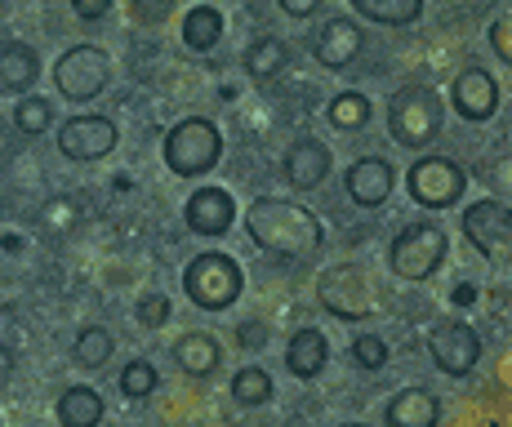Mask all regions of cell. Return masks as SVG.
<instances>
[{"instance_id":"cell-1","label":"cell","mask_w":512,"mask_h":427,"mask_svg":"<svg viewBox=\"0 0 512 427\" xmlns=\"http://www.w3.org/2000/svg\"><path fill=\"white\" fill-rule=\"evenodd\" d=\"M245 232L259 250L285 254V258H308L321 250V218L299 201H285V196H259V201L245 210Z\"/></svg>"},{"instance_id":"cell-2","label":"cell","mask_w":512,"mask_h":427,"mask_svg":"<svg viewBox=\"0 0 512 427\" xmlns=\"http://www.w3.org/2000/svg\"><path fill=\"white\" fill-rule=\"evenodd\" d=\"M441 121H446V107L428 85H401L388 98V129L406 152H428L441 138Z\"/></svg>"},{"instance_id":"cell-3","label":"cell","mask_w":512,"mask_h":427,"mask_svg":"<svg viewBox=\"0 0 512 427\" xmlns=\"http://www.w3.org/2000/svg\"><path fill=\"white\" fill-rule=\"evenodd\" d=\"M183 290L201 312H228V307L241 299L245 290V276H241V263L219 250L210 254H196L192 263L183 267Z\"/></svg>"},{"instance_id":"cell-4","label":"cell","mask_w":512,"mask_h":427,"mask_svg":"<svg viewBox=\"0 0 512 427\" xmlns=\"http://www.w3.org/2000/svg\"><path fill=\"white\" fill-rule=\"evenodd\" d=\"M223 156V134L205 116H187L165 134V165L179 178H201L219 165Z\"/></svg>"},{"instance_id":"cell-5","label":"cell","mask_w":512,"mask_h":427,"mask_svg":"<svg viewBox=\"0 0 512 427\" xmlns=\"http://www.w3.org/2000/svg\"><path fill=\"white\" fill-rule=\"evenodd\" d=\"M450 254V236L441 223H410L397 232V241H392L388 250V267L401 276V281H428V276H437V267L446 263Z\"/></svg>"},{"instance_id":"cell-6","label":"cell","mask_w":512,"mask_h":427,"mask_svg":"<svg viewBox=\"0 0 512 427\" xmlns=\"http://www.w3.org/2000/svg\"><path fill=\"white\" fill-rule=\"evenodd\" d=\"M54 85L67 103H94L112 85V58L98 45H72L54 63Z\"/></svg>"},{"instance_id":"cell-7","label":"cell","mask_w":512,"mask_h":427,"mask_svg":"<svg viewBox=\"0 0 512 427\" xmlns=\"http://www.w3.org/2000/svg\"><path fill=\"white\" fill-rule=\"evenodd\" d=\"M317 299L330 316H339V321H366L374 312V281L366 276V267L339 263V267H330V272H321Z\"/></svg>"},{"instance_id":"cell-8","label":"cell","mask_w":512,"mask_h":427,"mask_svg":"<svg viewBox=\"0 0 512 427\" xmlns=\"http://www.w3.org/2000/svg\"><path fill=\"white\" fill-rule=\"evenodd\" d=\"M406 187L423 210H446V205H459V196H464V187H468V174L459 170L455 161H446V156H419L406 174Z\"/></svg>"},{"instance_id":"cell-9","label":"cell","mask_w":512,"mask_h":427,"mask_svg":"<svg viewBox=\"0 0 512 427\" xmlns=\"http://www.w3.org/2000/svg\"><path fill=\"white\" fill-rule=\"evenodd\" d=\"M428 352L446 379H468L481 361V334L468 321H441L428 334Z\"/></svg>"},{"instance_id":"cell-10","label":"cell","mask_w":512,"mask_h":427,"mask_svg":"<svg viewBox=\"0 0 512 427\" xmlns=\"http://www.w3.org/2000/svg\"><path fill=\"white\" fill-rule=\"evenodd\" d=\"M116 143H121V134H116V125L107 116H72L58 129V152L67 161H85V165L103 161V156L116 152Z\"/></svg>"},{"instance_id":"cell-11","label":"cell","mask_w":512,"mask_h":427,"mask_svg":"<svg viewBox=\"0 0 512 427\" xmlns=\"http://www.w3.org/2000/svg\"><path fill=\"white\" fill-rule=\"evenodd\" d=\"M464 236L472 241V250H481L486 258H504L508 254V236H512V218L504 201H477L464 210Z\"/></svg>"},{"instance_id":"cell-12","label":"cell","mask_w":512,"mask_h":427,"mask_svg":"<svg viewBox=\"0 0 512 427\" xmlns=\"http://www.w3.org/2000/svg\"><path fill=\"white\" fill-rule=\"evenodd\" d=\"M343 183H348V196L361 205V210H379V205L392 196V187H397V170H392L383 156H361V161L348 165Z\"/></svg>"},{"instance_id":"cell-13","label":"cell","mask_w":512,"mask_h":427,"mask_svg":"<svg viewBox=\"0 0 512 427\" xmlns=\"http://www.w3.org/2000/svg\"><path fill=\"white\" fill-rule=\"evenodd\" d=\"M450 107H455L464 121H490V116L499 112V85L490 72H481V67H468V72L455 76V85H450Z\"/></svg>"},{"instance_id":"cell-14","label":"cell","mask_w":512,"mask_h":427,"mask_svg":"<svg viewBox=\"0 0 512 427\" xmlns=\"http://www.w3.org/2000/svg\"><path fill=\"white\" fill-rule=\"evenodd\" d=\"M330 147L321 143V138H294V147L285 152L281 170H285V183L299 187V192H312V187H321L330 178Z\"/></svg>"},{"instance_id":"cell-15","label":"cell","mask_w":512,"mask_h":427,"mask_svg":"<svg viewBox=\"0 0 512 427\" xmlns=\"http://www.w3.org/2000/svg\"><path fill=\"white\" fill-rule=\"evenodd\" d=\"M361 49H366V36H361V27L352 23V18H330V23H321V32L312 36V54H317L321 67H348L361 58Z\"/></svg>"},{"instance_id":"cell-16","label":"cell","mask_w":512,"mask_h":427,"mask_svg":"<svg viewBox=\"0 0 512 427\" xmlns=\"http://www.w3.org/2000/svg\"><path fill=\"white\" fill-rule=\"evenodd\" d=\"M187 227H192L196 236H223V232H232V218H236V201L223 187H196L192 192V201H187Z\"/></svg>"},{"instance_id":"cell-17","label":"cell","mask_w":512,"mask_h":427,"mask_svg":"<svg viewBox=\"0 0 512 427\" xmlns=\"http://www.w3.org/2000/svg\"><path fill=\"white\" fill-rule=\"evenodd\" d=\"M326 361H330V343H326V334L317 330V325H303V330H294L290 334V347H285V370L294 374V379H317L321 370H326Z\"/></svg>"},{"instance_id":"cell-18","label":"cell","mask_w":512,"mask_h":427,"mask_svg":"<svg viewBox=\"0 0 512 427\" xmlns=\"http://www.w3.org/2000/svg\"><path fill=\"white\" fill-rule=\"evenodd\" d=\"M41 81V58L23 41H0V94H27Z\"/></svg>"},{"instance_id":"cell-19","label":"cell","mask_w":512,"mask_h":427,"mask_svg":"<svg viewBox=\"0 0 512 427\" xmlns=\"http://www.w3.org/2000/svg\"><path fill=\"white\" fill-rule=\"evenodd\" d=\"M388 427H437L441 423V401L428 387H406L388 401Z\"/></svg>"},{"instance_id":"cell-20","label":"cell","mask_w":512,"mask_h":427,"mask_svg":"<svg viewBox=\"0 0 512 427\" xmlns=\"http://www.w3.org/2000/svg\"><path fill=\"white\" fill-rule=\"evenodd\" d=\"M174 361H179V370L192 374V379H210V374L219 370V361H223V347H219L214 334L192 330V334H183V339L174 343Z\"/></svg>"},{"instance_id":"cell-21","label":"cell","mask_w":512,"mask_h":427,"mask_svg":"<svg viewBox=\"0 0 512 427\" xmlns=\"http://www.w3.org/2000/svg\"><path fill=\"white\" fill-rule=\"evenodd\" d=\"M58 423L63 427H98L103 423V396L94 392V387H67L63 396H58Z\"/></svg>"},{"instance_id":"cell-22","label":"cell","mask_w":512,"mask_h":427,"mask_svg":"<svg viewBox=\"0 0 512 427\" xmlns=\"http://www.w3.org/2000/svg\"><path fill=\"white\" fill-rule=\"evenodd\" d=\"M285 67H290V45L281 36H259V41L245 49V72L254 81H277Z\"/></svg>"},{"instance_id":"cell-23","label":"cell","mask_w":512,"mask_h":427,"mask_svg":"<svg viewBox=\"0 0 512 427\" xmlns=\"http://www.w3.org/2000/svg\"><path fill=\"white\" fill-rule=\"evenodd\" d=\"M223 36V14L214 5H196L192 14L183 18V45L192 49V54H210L214 45H219Z\"/></svg>"},{"instance_id":"cell-24","label":"cell","mask_w":512,"mask_h":427,"mask_svg":"<svg viewBox=\"0 0 512 427\" xmlns=\"http://www.w3.org/2000/svg\"><path fill=\"white\" fill-rule=\"evenodd\" d=\"M366 23H379V27H406L423 14V0H352Z\"/></svg>"},{"instance_id":"cell-25","label":"cell","mask_w":512,"mask_h":427,"mask_svg":"<svg viewBox=\"0 0 512 427\" xmlns=\"http://www.w3.org/2000/svg\"><path fill=\"white\" fill-rule=\"evenodd\" d=\"M326 116H330V125L339 129V134H352V129H366V125H370L374 107H370L366 94H357V89H343V94L330 98Z\"/></svg>"},{"instance_id":"cell-26","label":"cell","mask_w":512,"mask_h":427,"mask_svg":"<svg viewBox=\"0 0 512 427\" xmlns=\"http://www.w3.org/2000/svg\"><path fill=\"white\" fill-rule=\"evenodd\" d=\"M112 334L103 330V325H85L81 334H76V347H72V361L81 365V370H103L107 356H112Z\"/></svg>"},{"instance_id":"cell-27","label":"cell","mask_w":512,"mask_h":427,"mask_svg":"<svg viewBox=\"0 0 512 427\" xmlns=\"http://www.w3.org/2000/svg\"><path fill=\"white\" fill-rule=\"evenodd\" d=\"M272 392H277V387H272V379H268V370H259V365H245V370H236V379H232V396L241 405H268L272 401Z\"/></svg>"},{"instance_id":"cell-28","label":"cell","mask_w":512,"mask_h":427,"mask_svg":"<svg viewBox=\"0 0 512 427\" xmlns=\"http://www.w3.org/2000/svg\"><path fill=\"white\" fill-rule=\"evenodd\" d=\"M14 125H18V134H45L49 125H54V103L49 98H36V94H23L18 98V107H14Z\"/></svg>"},{"instance_id":"cell-29","label":"cell","mask_w":512,"mask_h":427,"mask_svg":"<svg viewBox=\"0 0 512 427\" xmlns=\"http://www.w3.org/2000/svg\"><path fill=\"white\" fill-rule=\"evenodd\" d=\"M156 365L152 361H130L121 370V392L130 396V401H143V396H152L156 392Z\"/></svg>"},{"instance_id":"cell-30","label":"cell","mask_w":512,"mask_h":427,"mask_svg":"<svg viewBox=\"0 0 512 427\" xmlns=\"http://www.w3.org/2000/svg\"><path fill=\"white\" fill-rule=\"evenodd\" d=\"M348 352L361 370H383V365H388V343H383L379 334H357Z\"/></svg>"},{"instance_id":"cell-31","label":"cell","mask_w":512,"mask_h":427,"mask_svg":"<svg viewBox=\"0 0 512 427\" xmlns=\"http://www.w3.org/2000/svg\"><path fill=\"white\" fill-rule=\"evenodd\" d=\"M134 316H139V325H147V330H161L165 321H170V299L165 294H143L139 307H134Z\"/></svg>"},{"instance_id":"cell-32","label":"cell","mask_w":512,"mask_h":427,"mask_svg":"<svg viewBox=\"0 0 512 427\" xmlns=\"http://www.w3.org/2000/svg\"><path fill=\"white\" fill-rule=\"evenodd\" d=\"M170 5H174V0H130L134 18H139V23H147V27L161 23V18L170 14Z\"/></svg>"},{"instance_id":"cell-33","label":"cell","mask_w":512,"mask_h":427,"mask_svg":"<svg viewBox=\"0 0 512 427\" xmlns=\"http://www.w3.org/2000/svg\"><path fill=\"white\" fill-rule=\"evenodd\" d=\"M112 5H116V0H72V9L85 18V23H98V18H107V14H112Z\"/></svg>"},{"instance_id":"cell-34","label":"cell","mask_w":512,"mask_h":427,"mask_svg":"<svg viewBox=\"0 0 512 427\" xmlns=\"http://www.w3.org/2000/svg\"><path fill=\"white\" fill-rule=\"evenodd\" d=\"M490 45H495L499 63H512V45H508V18H495V27H490Z\"/></svg>"},{"instance_id":"cell-35","label":"cell","mask_w":512,"mask_h":427,"mask_svg":"<svg viewBox=\"0 0 512 427\" xmlns=\"http://www.w3.org/2000/svg\"><path fill=\"white\" fill-rule=\"evenodd\" d=\"M236 343H241V347L268 343V321H263V325H241V330H236Z\"/></svg>"},{"instance_id":"cell-36","label":"cell","mask_w":512,"mask_h":427,"mask_svg":"<svg viewBox=\"0 0 512 427\" xmlns=\"http://www.w3.org/2000/svg\"><path fill=\"white\" fill-rule=\"evenodd\" d=\"M281 9H285L290 18H312V14L321 9V0H281Z\"/></svg>"},{"instance_id":"cell-37","label":"cell","mask_w":512,"mask_h":427,"mask_svg":"<svg viewBox=\"0 0 512 427\" xmlns=\"http://www.w3.org/2000/svg\"><path fill=\"white\" fill-rule=\"evenodd\" d=\"M14 361H18V356H14V352H9V347H5V343H0V383H5V379H9V374H14Z\"/></svg>"},{"instance_id":"cell-38","label":"cell","mask_w":512,"mask_h":427,"mask_svg":"<svg viewBox=\"0 0 512 427\" xmlns=\"http://www.w3.org/2000/svg\"><path fill=\"white\" fill-rule=\"evenodd\" d=\"M343 427H366V423H343Z\"/></svg>"},{"instance_id":"cell-39","label":"cell","mask_w":512,"mask_h":427,"mask_svg":"<svg viewBox=\"0 0 512 427\" xmlns=\"http://www.w3.org/2000/svg\"><path fill=\"white\" fill-rule=\"evenodd\" d=\"M281 427H303V423H281Z\"/></svg>"}]
</instances>
